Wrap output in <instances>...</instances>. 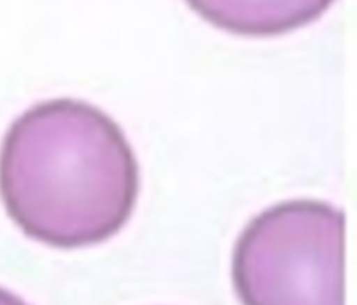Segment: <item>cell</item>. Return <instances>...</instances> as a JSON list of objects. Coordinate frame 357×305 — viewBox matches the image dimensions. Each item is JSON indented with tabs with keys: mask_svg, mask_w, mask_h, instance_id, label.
<instances>
[{
	"mask_svg": "<svg viewBox=\"0 0 357 305\" xmlns=\"http://www.w3.org/2000/svg\"><path fill=\"white\" fill-rule=\"evenodd\" d=\"M139 189L134 152L119 124L75 99L38 103L0 145V199L15 226L53 248H82L117 234Z\"/></svg>",
	"mask_w": 357,
	"mask_h": 305,
	"instance_id": "cell-1",
	"label": "cell"
},
{
	"mask_svg": "<svg viewBox=\"0 0 357 305\" xmlns=\"http://www.w3.org/2000/svg\"><path fill=\"white\" fill-rule=\"evenodd\" d=\"M344 214L296 199L255 216L236 241L231 277L243 305H344Z\"/></svg>",
	"mask_w": 357,
	"mask_h": 305,
	"instance_id": "cell-2",
	"label": "cell"
},
{
	"mask_svg": "<svg viewBox=\"0 0 357 305\" xmlns=\"http://www.w3.org/2000/svg\"><path fill=\"white\" fill-rule=\"evenodd\" d=\"M212 25L243 36H275L304 26L335 0H185Z\"/></svg>",
	"mask_w": 357,
	"mask_h": 305,
	"instance_id": "cell-3",
	"label": "cell"
},
{
	"mask_svg": "<svg viewBox=\"0 0 357 305\" xmlns=\"http://www.w3.org/2000/svg\"><path fill=\"white\" fill-rule=\"evenodd\" d=\"M0 305H28L21 297L0 287Z\"/></svg>",
	"mask_w": 357,
	"mask_h": 305,
	"instance_id": "cell-4",
	"label": "cell"
}]
</instances>
